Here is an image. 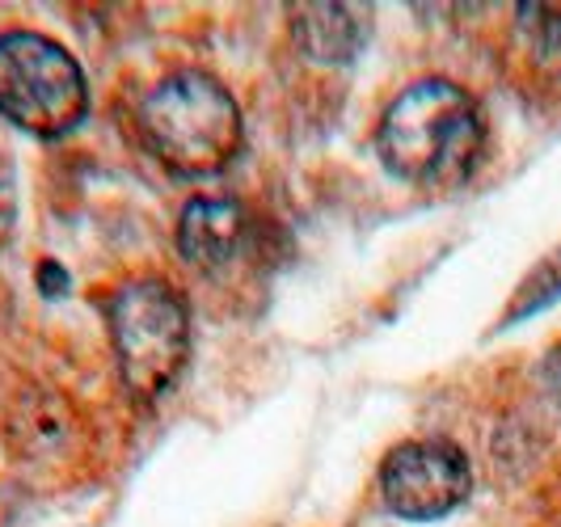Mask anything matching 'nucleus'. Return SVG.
Instances as JSON below:
<instances>
[{
  "label": "nucleus",
  "mask_w": 561,
  "mask_h": 527,
  "mask_svg": "<svg viewBox=\"0 0 561 527\" xmlns=\"http://www.w3.org/2000/svg\"><path fill=\"white\" fill-rule=\"evenodd\" d=\"M481 148L485 123L478 102L444 77L410 84L376 127V152L385 169L401 182L435 191L460 186L478 169Z\"/></svg>",
  "instance_id": "obj_1"
},
{
  "label": "nucleus",
  "mask_w": 561,
  "mask_h": 527,
  "mask_svg": "<svg viewBox=\"0 0 561 527\" xmlns=\"http://www.w3.org/2000/svg\"><path fill=\"white\" fill-rule=\"evenodd\" d=\"M140 136L173 177H207L241 148V106L216 77L178 72L144 98Z\"/></svg>",
  "instance_id": "obj_2"
},
{
  "label": "nucleus",
  "mask_w": 561,
  "mask_h": 527,
  "mask_svg": "<svg viewBox=\"0 0 561 527\" xmlns=\"http://www.w3.org/2000/svg\"><path fill=\"white\" fill-rule=\"evenodd\" d=\"M123 389L136 401L165 397L191 359V312L165 278H131L106 305Z\"/></svg>",
  "instance_id": "obj_3"
},
{
  "label": "nucleus",
  "mask_w": 561,
  "mask_h": 527,
  "mask_svg": "<svg viewBox=\"0 0 561 527\" xmlns=\"http://www.w3.org/2000/svg\"><path fill=\"white\" fill-rule=\"evenodd\" d=\"M84 111V77L59 43L30 30L0 34V118L30 136L56 139L72 131Z\"/></svg>",
  "instance_id": "obj_4"
},
{
  "label": "nucleus",
  "mask_w": 561,
  "mask_h": 527,
  "mask_svg": "<svg viewBox=\"0 0 561 527\" xmlns=\"http://www.w3.org/2000/svg\"><path fill=\"white\" fill-rule=\"evenodd\" d=\"M473 490V469L469 456L448 439H414L401 444L385 456L380 465V499L385 506L414 519V524H431L456 511Z\"/></svg>",
  "instance_id": "obj_5"
},
{
  "label": "nucleus",
  "mask_w": 561,
  "mask_h": 527,
  "mask_svg": "<svg viewBox=\"0 0 561 527\" xmlns=\"http://www.w3.org/2000/svg\"><path fill=\"white\" fill-rule=\"evenodd\" d=\"M9 451L26 472H68L84 456L81 414L47 389L22 392L9 414Z\"/></svg>",
  "instance_id": "obj_6"
},
{
  "label": "nucleus",
  "mask_w": 561,
  "mask_h": 527,
  "mask_svg": "<svg viewBox=\"0 0 561 527\" xmlns=\"http://www.w3.org/2000/svg\"><path fill=\"white\" fill-rule=\"evenodd\" d=\"M245 241V211L241 203L220 195H203L195 203H186L182 220H178V253L191 262V266H203V271H216L237 257Z\"/></svg>",
  "instance_id": "obj_7"
},
{
  "label": "nucleus",
  "mask_w": 561,
  "mask_h": 527,
  "mask_svg": "<svg viewBox=\"0 0 561 527\" xmlns=\"http://www.w3.org/2000/svg\"><path fill=\"white\" fill-rule=\"evenodd\" d=\"M371 13L364 4H291L296 47L317 64H351L364 51Z\"/></svg>",
  "instance_id": "obj_8"
},
{
  "label": "nucleus",
  "mask_w": 561,
  "mask_h": 527,
  "mask_svg": "<svg viewBox=\"0 0 561 527\" xmlns=\"http://www.w3.org/2000/svg\"><path fill=\"white\" fill-rule=\"evenodd\" d=\"M519 34L536 64L561 81V4H519Z\"/></svg>",
  "instance_id": "obj_9"
},
{
  "label": "nucleus",
  "mask_w": 561,
  "mask_h": 527,
  "mask_svg": "<svg viewBox=\"0 0 561 527\" xmlns=\"http://www.w3.org/2000/svg\"><path fill=\"white\" fill-rule=\"evenodd\" d=\"M558 296H561V250L549 253L533 275H528L524 291H519V296H515V305H511V317H528V312L545 308L549 300H558Z\"/></svg>",
  "instance_id": "obj_10"
},
{
  "label": "nucleus",
  "mask_w": 561,
  "mask_h": 527,
  "mask_svg": "<svg viewBox=\"0 0 561 527\" xmlns=\"http://www.w3.org/2000/svg\"><path fill=\"white\" fill-rule=\"evenodd\" d=\"M13 224H18V182H13V165H9V157L0 152V250L9 245Z\"/></svg>",
  "instance_id": "obj_11"
}]
</instances>
